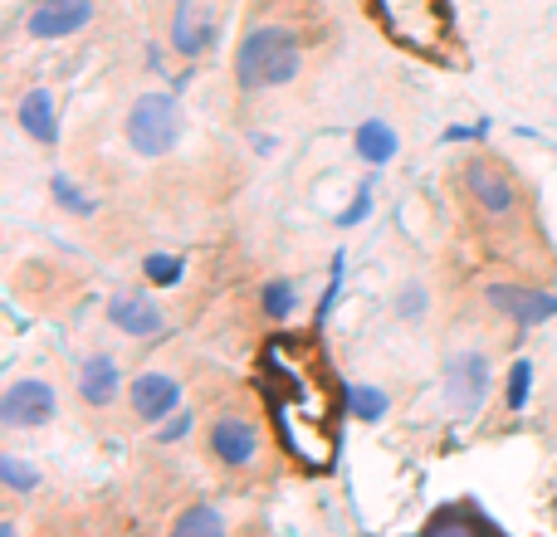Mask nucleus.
Wrapping results in <instances>:
<instances>
[{"label": "nucleus", "instance_id": "aec40b11", "mask_svg": "<svg viewBox=\"0 0 557 537\" xmlns=\"http://www.w3.org/2000/svg\"><path fill=\"white\" fill-rule=\"evenodd\" d=\"M0 484L10 494H35L45 484V474H39V464L20 460V454H0Z\"/></svg>", "mask_w": 557, "mask_h": 537}, {"label": "nucleus", "instance_id": "393cba45", "mask_svg": "<svg viewBox=\"0 0 557 537\" xmlns=\"http://www.w3.org/2000/svg\"><path fill=\"white\" fill-rule=\"evenodd\" d=\"M367 215H372V182L357 186L352 205H343V211H337V230H352V225H362Z\"/></svg>", "mask_w": 557, "mask_h": 537}, {"label": "nucleus", "instance_id": "2eb2a0df", "mask_svg": "<svg viewBox=\"0 0 557 537\" xmlns=\"http://www.w3.org/2000/svg\"><path fill=\"white\" fill-rule=\"evenodd\" d=\"M343 401H347V411H352V421H362V425H376L392 415V396H386L376 382H352L343 391Z\"/></svg>", "mask_w": 557, "mask_h": 537}, {"label": "nucleus", "instance_id": "dca6fc26", "mask_svg": "<svg viewBox=\"0 0 557 537\" xmlns=\"http://www.w3.org/2000/svg\"><path fill=\"white\" fill-rule=\"evenodd\" d=\"M49 201H54L64 215H94L98 211V201L84 191V186H74V176H69V172L49 176Z\"/></svg>", "mask_w": 557, "mask_h": 537}, {"label": "nucleus", "instance_id": "1a4fd4ad", "mask_svg": "<svg viewBox=\"0 0 557 537\" xmlns=\"http://www.w3.org/2000/svg\"><path fill=\"white\" fill-rule=\"evenodd\" d=\"M260 445H264V435L250 415H221L211 425V454L225 470H250L260 460Z\"/></svg>", "mask_w": 557, "mask_h": 537}, {"label": "nucleus", "instance_id": "412c9836", "mask_svg": "<svg viewBox=\"0 0 557 537\" xmlns=\"http://www.w3.org/2000/svg\"><path fill=\"white\" fill-rule=\"evenodd\" d=\"M396 317H401V323H421L425 317V308H431V288L421 284V278H406L401 288H396Z\"/></svg>", "mask_w": 557, "mask_h": 537}, {"label": "nucleus", "instance_id": "6ab92c4d", "mask_svg": "<svg viewBox=\"0 0 557 537\" xmlns=\"http://www.w3.org/2000/svg\"><path fill=\"white\" fill-rule=\"evenodd\" d=\"M143 278H147V284H152V288H176V284H182V278H186V260H182V254L152 250V254H147V260H143Z\"/></svg>", "mask_w": 557, "mask_h": 537}, {"label": "nucleus", "instance_id": "423d86ee", "mask_svg": "<svg viewBox=\"0 0 557 537\" xmlns=\"http://www.w3.org/2000/svg\"><path fill=\"white\" fill-rule=\"evenodd\" d=\"M215 39H221V25H215V10L201 5V0H176V15H172V49L186 59V64H196V59H206L215 49Z\"/></svg>", "mask_w": 557, "mask_h": 537}, {"label": "nucleus", "instance_id": "c756f323", "mask_svg": "<svg viewBox=\"0 0 557 537\" xmlns=\"http://www.w3.org/2000/svg\"><path fill=\"white\" fill-rule=\"evenodd\" d=\"M274 147H278V142H274V137H264V133H260V137H255V152H260V157H270V152H274Z\"/></svg>", "mask_w": 557, "mask_h": 537}, {"label": "nucleus", "instance_id": "4be33fe9", "mask_svg": "<svg viewBox=\"0 0 557 537\" xmlns=\"http://www.w3.org/2000/svg\"><path fill=\"white\" fill-rule=\"evenodd\" d=\"M504 401H509V411H523V405L533 401V362H529V357H519V362L509 366V386H504Z\"/></svg>", "mask_w": 557, "mask_h": 537}, {"label": "nucleus", "instance_id": "f8f14e48", "mask_svg": "<svg viewBox=\"0 0 557 537\" xmlns=\"http://www.w3.org/2000/svg\"><path fill=\"white\" fill-rule=\"evenodd\" d=\"M15 123L25 127V137H35L39 147H54L59 142V103H54V93H49L45 84L25 88L20 103H15Z\"/></svg>", "mask_w": 557, "mask_h": 537}, {"label": "nucleus", "instance_id": "a211bd4d", "mask_svg": "<svg viewBox=\"0 0 557 537\" xmlns=\"http://www.w3.org/2000/svg\"><path fill=\"white\" fill-rule=\"evenodd\" d=\"M172 537H225V519L211 509V503H191V509L176 519Z\"/></svg>", "mask_w": 557, "mask_h": 537}, {"label": "nucleus", "instance_id": "0eeeda50", "mask_svg": "<svg viewBox=\"0 0 557 537\" xmlns=\"http://www.w3.org/2000/svg\"><path fill=\"white\" fill-rule=\"evenodd\" d=\"M494 313H504L513 327H543L557 317V294H543V288H523V284H490L484 288Z\"/></svg>", "mask_w": 557, "mask_h": 537}, {"label": "nucleus", "instance_id": "6e6552de", "mask_svg": "<svg viewBox=\"0 0 557 537\" xmlns=\"http://www.w3.org/2000/svg\"><path fill=\"white\" fill-rule=\"evenodd\" d=\"M94 0H35V5L25 10V29L35 39H69L78 35L84 25H94Z\"/></svg>", "mask_w": 557, "mask_h": 537}, {"label": "nucleus", "instance_id": "7c9ffc66", "mask_svg": "<svg viewBox=\"0 0 557 537\" xmlns=\"http://www.w3.org/2000/svg\"><path fill=\"white\" fill-rule=\"evenodd\" d=\"M0 537H20V528H15V523H10V519H5V523H0Z\"/></svg>", "mask_w": 557, "mask_h": 537}, {"label": "nucleus", "instance_id": "f257e3e1", "mask_svg": "<svg viewBox=\"0 0 557 537\" xmlns=\"http://www.w3.org/2000/svg\"><path fill=\"white\" fill-rule=\"evenodd\" d=\"M298 68H304V39L288 25H255L235 45V84H240V93L284 88L298 78Z\"/></svg>", "mask_w": 557, "mask_h": 537}, {"label": "nucleus", "instance_id": "ddd939ff", "mask_svg": "<svg viewBox=\"0 0 557 537\" xmlns=\"http://www.w3.org/2000/svg\"><path fill=\"white\" fill-rule=\"evenodd\" d=\"M117 391H123V366H117V357H108V352L84 357V366H78V396H84V405L103 411V405L117 401Z\"/></svg>", "mask_w": 557, "mask_h": 537}, {"label": "nucleus", "instance_id": "20e7f679", "mask_svg": "<svg viewBox=\"0 0 557 537\" xmlns=\"http://www.w3.org/2000/svg\"><path fill=\"white\" fill-rule=\"evenodd\" d=\"M59 415V391L39 376H20L0 391V425L5 430H39Z\"/></svg>", "mask_w": 557, "mask_h": 537}, {"label": "nucleus", "instance_id": "39448f33", "mask_svg": "<svg viewBox=\"0 0 557 537\" xmlns=\"http://www.w3.org/2000/svg\"><path fill=\"white\" fill-rule=\"evenodd\" d=\"M127 401H133L137 421H147L157 430V425L172 421V415L186 405V391L172 372H143V376H133V386H127Z\"/></svg>", "mask_w": 557, "mask_h": 537}, {"label": "nucleus", "instance_id": "cd10ccee", "mask_svg": "<svg viewBox=\"0 0 557 537\" xmlns=\"http://www.w3.org/2000/svg\"><path fill=\"white\" fill-rule=\"evenodd\" d=\"M147 68H152V74H166V54L157 45H147Z\"/></svg>", "mask_w": 557, "mask_h": 537}, {"label": "nucleus", "instance_id": "f03ea898", "mask_svg": "<svg viewBox=\"0 0 557 537\" xmlns=\"http://www.w3.org/2000/svg\"><path fill=\"white\" fill-rule=\"evenodd\" d=\"M182 93H143L133 108H127V147H133L143 162H162V157L176 152V142H182L186 133V117H182V103H176Z\"/></svg>", "mask_w": 557, "mask_h": 537}, {"label": "nucleus", "instance_id": "9b49d317", "mask_svg": "<svg viewBox=\"0 0 557 537\" xmlns=\"http://www.w3.org/2000/svg\"><path fill=\"white\" fill-rule=\"evenodd\" d=\"M465 191H470V201L480 205L484 215H494V221L513 215V205H519V186H513V176L494 172L490 162H470V166H465Z\"/></svg>", "mask_w": 557, "mask_h": 537}, {"label": "nucleus", "instance_id": "c85d7f7f", "mask_svg": "<svg viewBox=\"0 0 557 537\" xmlns=\"http://www.w3.org/2000/svg\"><path fill=\"white\" fill-rule=\"evenodd\" d=\"M191 78H196V64H186L182 74L172 78V93H186V88H191Z\"/></svg>", "mask_w": 557, "mask_h": 537}, {"label": "nucleus", "instance_id": "7ed1b4c3", "mask_svg": "<svg viewBox=\"0 0 557 537\" xmlns=\"http://www.w3.org/2000/svg\"><path fill=\"white\" fill-rule=\"evenodd\" d=\"M490 391H494V366L480 347L455 352L450 362H445V401H450L455 415H480V405L490 401Z\"/></svg>", "mask_w": 557, "mask_h": 537}, {"label": "nucleus", "instance_id": "4468645a", "mask_svg": "<svg viewBox=\"0 0 557 537\" xmlns=\"http://www.w3.org/2000/svg\"><path fill=\"white\" fill-rule=\"evenodd\" d=\"M352 152H357V162H367V166H386L401 152V137H396V127L386 123V117H367L352 133Z\"/></svg>", "mask_w": 557, "mask_h": 537}, {"label": "nucleus", "instance_id": "bb28decb", "mask_svg": "<svg viewBox=\"0 0 557 537\" xmlns=\"http://www.w3.org/2000/svg\"><path fill=\"white\" fill-rule=\"evenodd\" d=\"M484 137H490V123H465V127H450V133H445V142H484Z\"/></svg>", "mask_w": 557, "mask_h": 537}, {"label": "nucleus", "instance_id": "b1692460", "mask_svg": "<svg viewBox=\"0 0 557 537\" xmlns=\"http://www.w3.org/2000/svg\"><path fill=\"white\" fill-rule=\"evenodd\" d=\"M191 430H196V411H191V405H182V411H176L172 421L157 425V445H182Z\"/></svg>", "mask_w": 557, "mask_h": 537}, {"label": "nucleus", "instance_id": "f3484780", "mask_svg": "<svg viewBox=\"0 0 557 537\" xmlns=\"http://www.w3.org/2000/svg\"><path fill=\"white\" fill-rule=\"evenodd\" d=\"M260 308L274 323H288V317L298 313V284L294 278H270V284L260 288Z\"/></svg>", "mask_w": 557, "mask_h": 537}, {"label": "nucleus", "instance_id": "9d476101", "mask_svg": "<svg viewBox=\"0 0 557 537\" xmlns=\"http://www.w3.org/2000/svg\"><path fill=\"white\" fill-rule=\"evenodd\" d=\"M108 323H113L123 337H137V342H143V337H162L166 333L162 308H157L147 294H137V288H123V294L108 298Z\"/></svg>", "mask_w": 557, "mask_h": 537}, {"label": "nucleus", "instance_id": "a878e982", "mask_svg": "<svg viewBox=\"0 0 557 537\" xmlns=\"http://www.w3.org/2000/svg\"><path fill=\"white\" fill-rule=\"evenodd\" d=\"M425 537H490V533L474 528V523H465V519H445V523H435Z\"/></svg>", "mask_w": 557, "mask_h": 537}, {"label": "nucleus", "instance_id": "5701e85b", "mask_svg": "<svg viewBox=\"0 0 557 537\" xmlns=\"http://www.w3.org/2000/svg\"><path fill=\"white\" fill-rule=\"evenodd\" d=\"M343 268H347V250H337L333 254V278H327V294H323V303H318V313H313V327H323L327 317H333V303H337V294H343Z\"/></svg>", "mask_w": 557, "mask_h": 537}]
</instances>
